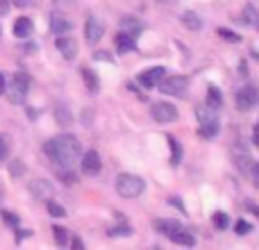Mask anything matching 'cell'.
<instances>
[{"instance_id":"21","label":"cell","mask_w":259,"mask_h":250,"mask_svg":"<svg viewBox=\"0 0 259 250\" xmlns=\"http://www.w3.org/2000/svg\"><path fill=\"white\" fill-rule=\"evenodd\" d=\"M168 239H170L173 243H178V246H187V248H193V246H196V237H193L189 230H180V232L170 234Z\"/></svg>"},{"instance_id":"14","label":"cell","mask_w":259,"mask_h":250,"mask_svg":"<svg viewBox=\"0 0 259 250\" xmlns=\"http://www.w3.org/2000/svg\"><path fill=\"white\" fill-rule=\"evenodd\" d=\"M100 155L96 150H87L84 155H82V173L87 175H96L100 173Z\"/></svg>"},{"instance_id":"7","label":"cell","mask_w":259,"mask_h":250,"mask_svg":"<svg viewBox=\"0 0 259 250\" xmlns=\"http://www.w3.org/2000/svg\"><path fill=\"white\" fill-rule=\"evenodd\" d=\"M150 116L155 118V123H173L178 121V107L170 103H164V100H159V103H152L150 105Z\"/></svg>"},{"instance_id":"19","label":"cell","mask_w":259,"mask_h":250,"mask_svg":"<svg viewBox=\"0 0 259 250\" xmlns=\"http://www.w3.org/2000/svg\"><path fill=\"white\" fill-rule=\"evenodd\" d=\"M114 46H116L118 53H132L134 48H137V41L132 39V36L127 34V32H118L116 36H114Z\"/></svg>"},{"instance_id":"17","label":"cell","mask_w":259,"mask_h":250,"mask_svg":"<svg viewBox=\"0 0 259 250\" xmlns=\"http://www.w3.org/2000/svg\"><path fill=\"white\" fill-rule=\"evenodd\" d=\"M32 32H34V23L30 18L27 16L16 18V23H14V36L16 39H27V36H32Z\"/></svg>"},{"instance_id":"29","label":"cell","mask_w":259,"mask_h":250,"mask_svg":"<svg viewBox=\"0 0 259 250\" xmlns=\"http://www.w3.org/2000/svg\"><path fill=\"white\" fill-rule=\"evenodd\" d=\"M23 173H25V164H23L21 159H12V161H9V175H12V178H21Z\"/></svg>"},{"instance_id":"37","label":"cell","mask_w":259,"mask_h":250,"mask_svg":"<svg viewBox=\"0 0 259 250\" xmlns=\"http://www.w3.org/2000/svg\"><path fill=\"white\" fill-rule=\"evenodd\" d=\"M71 246L75 248V250H82V248H84V241H82L80 237H75V239H73V243H71Z\"/></svg>"},{"instance_id":"32","label":"cell","mask_w":259,"mask_h":250,"mask_svg":"<svg viewBox=\"0 0 259 250\" xmlns=\"http://www.w3.org/2000/svg\"><path fill=\"white\" fill-rule=\"evenodd\" d=\"M130 234H132V228H130L127 223L116 225V228L109 230V237H130Z\"/></svg>"},{"instance_id":"28","label":"cell","mask_w":259,"mask_h":250,"mask_svg":"<svg viewBox=\"0 0 259 250\" xmlns=\"http://www.w3.org/2000/svg\"><path fill=\"white\" fill-rule=\"evenodd\" d=\"M9 150H12V139H9L7 134H0V161L7 159Z\"/></svg>"},{"instance_id":"15","label":"cell","mask_w":259,"mask_h":250,"mask_svg":"<svg viewBox=\"0 0 259 250\" xmlns=\"http://www.w3.org/2000/svg\"><path fill=\"white\" fill-rule=\"evenodd\" d=\"M207 107H209L211 112H216V114L223 109V94H221V89L216 85L207 87Z\"/></svg>"},{"instance_id":"27","label":"cell","mask_w":259,"mask_h":250,"mask_svg":"<svg viewBox=\"0 0 259 250\" xmlns=\"http://www.w3.org/2000/svg\"><path fill=\"white\" fill-rule=\"evenodd\" d=\"M46 207H48L50 216H55V219H62V216H66V210H64L62 205H57L53 198H48V200H46Z\"/></svg>"},{"instance_id":"36","label":"cell","mask_w":259,"mask_h":250,"mask_svg":"<svg viewBox=\"0 0 259 250\" xmlns=\"http://www.w3.org/2000/svg\"><path fill=\"white\" fill-rule=\"evenodd\" d=\"M7 12H9V0H0V16H5Z\"/></svg>"},{"instance_id":"20","label":"cell","mask_w":259,"mask_h":250,"mask_svg":"<svg viewBox=\"0 0 259 250\" xmlns=\"http://www.w3.org/2000/svg\"><path fill=\"white\" fill-rule=\"evenodd\" d=\"M55 121L59 125H64V128L73 125V114H71V109H68V105H64V103L55 105Z\"/></svg>"},{"instance_id":"38","label":"cell","mask_w":259,"mask_h":250,"mask_svg":"<svg viewBox=\"0 0 259 250\" xmlns=\"http://www.w3.org/2000/svg\"><path fill=\"white\" fill-rule=\"evenodd\" d=\"M252 175H255V184H257V187H259V164H252Z\"/></svg>"},{"instance_id":"43","label":"cell","mask_w":259,"mask_h":250,"mask_svg":"<svg viewBox=\"0 0 259 250\" xmlns=\"http://www.w3.org/2000/svg\"><path fill=\"white\" fill-rule=\"evenodd\" d=\"M5 87H7V82H5V75H3V73H0V94H3V91H5Z\"/></svg>"},{"instance_id":"31","label":"cell","mask_w":259,"mask_h":250,"mask_svg":"<svg viewBox=\"0 0 259 250\" xmlns=\"http://www.w3.org/2000/svg\"><path fill=\"white\" fill-rule=\"evenodd\" d=\"M214 225L219 230H228V225H230V216L225 214V212H216L214 214Z\"/></svg>"},{"instance_id":"16","label":"cell","mask_w":259,"mask_h":250,"mask_svg":"<svg viewBox=\"0 0 259 250\" xmlns=\"http://www.w3.org/2000/svg\"><path fill=\"white\" fill-rule=\"evenodd\" d=\"M73 30V23L68 21V18H64L62 14H53L50 16V32H55V34H68V32Z\"/></svg>"},{"instance_id":"30","label":"cell","mask_w":259,"mask_h":250,"mask_svg":"<svg viewBox=\"0 0 259 250\" xmlns=\"http://www.w3.org/2000/svg\"><path fill=\"white\" fill-rule=\"evenodd\" d=\"M234 230H237L239 237H246V234H250V232H252V223H248L246 219H239V221H237V225H234Z\"/></svg>"},{"instance_id":"9","label":"cell","mask_w":259,"mask_h":250,"mask_svg":"<svg viewBox=\"0 0 259 250\" xmlns=\"http://www.w3.org/2000/svg\"><path fill=\"white\" fill-rule=\"evenodd\" d=\"M164 75H166L164 66H152V68H148V71H143L141 75L137 77V82L143 87V89H155V87L164 80Z\"/></svg>"},{"instance_id":"8","label":"cell","mask_w":259,"mask_h":250,"mask_svg":"<svg viewBox=\"0 0 259 250\" xmlns=\"http://www.w3.org/2000/svg\"><path fill=\"white\" fill-rule=\"evenodd\" d=\"M232 159H234V166H237L241 173L252 169V157H250V152H248L246 143H241V141L232 143Z\"/></svg>"},{"instance_id":"23","label":"cell","mask_w":259,"mask_h":250,"mask_svg":"<svg viewBox=\"0 0 259 250\" xmlns=\"http://www.w3.org/2000/svg\"><path fill=\"white\" fill-rule=\"evenodd\" d=\"M182 23L184 27H189L191 32H200L202 30V18L196 12H184L182 14Z\"/></svg>"},{"instance_id":"41","label":"cell","mask_w":259,"mask_h":250,"mask_svg":"<svg viewBox=\"0 0 259 250\" xmlns=\"http://www.w3.org/2000/svg\"><path fill=\"white\" fill-rule=\"evenodd\" d=\"M252 141H255V146L259 148V123L255 125V134H252Z\"/></svg>"},{"instance_id":"13","label":"cell","mask_w":259,"mask_h":250,"mask_svg":"<svg viewBox=\"0 0 259 250\" xmlns=\"http://www.w3.org/2000/svg\"><path fill=\"white\" fill-rule=\"evenodd\" d=\"M152 228L157 232H161L164 237H170V234L180 232V230H187L180 221H173V219H157V221H152Z\"/></svg>"},{"instance_id":"45","label":"cell","mask_w":259,"mask_h":250,"mask_svg":"<svg viewBox=\"0 0 259 250\" xmlns=\"http://www.w3.org/2000/svg\"><path fill=\"white\" fill-rule=\"evenodd\" d=\"M159 3H168V0H159Z\"/></svg>"},{"instance_id":"3","label":"cell","mask_w":259,"mask_h":250,"mask_svg":"<svg viewBox=\"0 0 259 250\" xmlns=\"http://www.w3.org/2000/svg\"><path fill=\"white\" fill-rule=\"evenodd\" d=\"M30 87H32V80L27 73H14L12 80H9V87H5V91H7V98L14 105H23L25 96L30 94Z\"/></svg>"},{"instance_id":"44","label":"cell","mask_w":259,"mask_h":250,"mask_svg":"<svg viewBox=\"0 0 259 250\" xmlns=\"http://www.w3.org/2000/svg\"><path fill=\"white\" fill-rule=\"evenodd\" d=\"M239 73H241V75H246V73H248V66H246V62H241V71H239Z\"/></svg>"},{"instance_id":"11","label":"cell","mask_w":259,"mask_h":250,"mask_svg":"<svg viewBox=\"0 0 259 250\" xmlns=\"http://www.w3.org/2000/svg\"><path fill=\"white\" fill-rule=\"evenodd\" d=\"M103 34H105V25L100 23V18H96V16L87 18V25H84L87 41H89V44H98V41L103 39Z\"/></svg>"},{"instance_id":"42","label":"cell","mask_w":259,"mask_h":250,"mask_svg":"<svg viewBox=\"0 0 259 250\" xmlns=\"http://www.w3.org/2000/svg\"><path fill=\"white\" fill-rule=\"evenodd\" d=\"M34 50H36V46H34V44H27V46H25V48H23V53L32 55V53H34Z\"/></svg>"},{"instance_id":"26","label":"cell","mask_w":259,"mask_h":250,"mask_svg":"<svg viewBox=\"0 0 259 250\" xmlns=\"http://www.w3.org/2000/svg\"><path fill=\"white\" fill-rule=\"evenodd\" d=\"M241 14H243V16H241V23H246V25H252V23L259 21V14H257L255 5H246Z\"/></svg>"},{"instance_id":"12","label":"cell","mask_w":259,"mask_h":250,"mask_svg":"<svg viewBox=\"0 0 259 250\" xmlns=\"http://www.w3.org/2000/svg\"><path fill=\"white\" fill-rule=\"evenodd\" d=\"M57 50L62 53V57L64 59H75L77 57V41L73 39V36H68V34H59L57 36Z\"/></svg>"},{"instance_id":"33","label":"cell","mask_w":259,"mask_h":250,"mask_svg":"<svg viewBox=\"0 0 259 250\" xmlns=\"http://www.w3.org/2000/svg\"><path fill=\"white\" fill-rule=\"evenodd\" d=\"M59 180H62L64 184H75L77 182L75 173H73L71 169H59Z\"/></svg>"},{"instance_id":"22","label":"cell","mask_w":259,"mask_h":250,"mask_svg":"<svg viewBox=\"0 0 259 250\" xmlns=\"http://www.w3.org/2000/svg\"><path fill=\"white\" fill-rule=\"evenodd\" d=\"M82 77H84V82H87V89H89V94H98V91H100V80H98V75H96V73L91 71L89 66L82 68Z\"/></svg>"},{"instance_id":"25","label":"cell","mask_w":259,"mask_h":250,"mask_svg":"<svg viewBox=\"0 0 259 250\" xmlns=\"http://www.w3.org/2000/svg\"><path fill=\"white\" fill-rule=\"evenodd\" d=\"M53 237H55V243H57L59 248L68 246V230L59 228V225H53Z\"/></svg>"},{"instance_id":"1","label":"cell","mask_w":259,"mask_h":250,"mask_svg":"<svg viewBox=\"0 0 259 250\" xmlns=\"http://www.w3.org/2000/svg\"><path fill=\"white\" fill-rule=\"evenodd\" d=\"M44 152L57 169H73L82 155V146L73 134H57L44 143Z\"/></svg>"},{"instance_id":"34","label":"cell","mask_w":259,"mask_h":250,"mask_svg":"<svg viewBox=\"0 0 259 250\" xmlns=\"http://www.w3.org/2000/svg\"><path fill=\"white\" fill-rule=\"evenodd\" d=\"M216 32H219V36H221V39H225V41H232V44H239V41H241V36H239V34H232V32L225 30V27H219Z\"/></svg>"},{"instance_id":"4","label":"cell","mask_w":259,"mask_h":250,"mask_svg":"<svg viewBox=\"0 0 259 250\" xmlns=\"http://www.w3.org/2000/svg\"><path fill=\"white\" fill-rule=\"evenodd\" d=\"M196 116H198V123H200V128H198L200 137L214 139L216 134H219L221 125H219V118H216V112H211V109L205 105V107H198L196 109Z\"/></svg>"},{"instance_id":"6","label":"cell","mask_w":259,"mask_h":250,"mask_svg":"<svg viewBox=\"0 0 259 250\" xmlns=\"http://www.w3.org/2000/svg\"><path fill=\"white\" fill-rule=\"evenodd\" d=\"M159 91L161 94H166V96H184L187 94V87H189V77H184V75H173V77H166L164 75V80L159 82Z\"/></svg>"},{"instance_id":"39","label":"cell","mask_w":259,"mask_h":250,"mask_svg":"<svg viewBox=\"0 0 259 250\" xmlns=\"http://www.w3.org/2000/svg\"><path fill=\"white\" fill-rule=\"evenodd\" d=\"M9 3H14L16 7H27V5H30V0H9Z\"/></svg>"},{"instance_id":"18","label":"cell","mask_w":259,"mask_h":250,"mask_svg":"<svg viewBox=\"0 0 259 250\" xmlns=\"http://www.w3.org/2000/svg\"><path fill=\"white\" fill-rule=\"evenodd\" d=\"M121 25H123V32H127L132 39H139V36H141V32H143V23L139 21L137 16H125L121 21Z\"/></svg>"},{"instance_id":"5","label":"cell","mask_w":259,"mask_h":250,"mask_svg":"<svg viewBox=\"0 0 259 250\" xmlns=\"http://www.w3.org/2000/svg\"><path fill=\"white\" fill-rule=\"evenodd\" d=\"M237 109L239 112H250L259 105V89L255 85H246L237 91Z\"/></svg>"},{"instance_id":"35","label":"cell","mask_w":259,"mask_h":250,"mask_svg":"<svg viewBox=\"0 0 259 250\" xmlns=\"http://www.w3.org/2000/svg\"><path fill=\"white\" fill-rule=\"evenodd\" d=\"M3 219L7 225H18V216L14 212H3Z\"/></svg>"},{"instance_id":"24","label":"cell","mask_w":259,"mask_h":250,"mask_svg":"<svg viewBox=\"0 0 259 250\" xmlns=\"http://www.w3.org/2000/svg\"><path fill=\"white\" fill-rule=\"evenodd\" d=\"M168 146H170V164L180 166V161H182V146H180V141L175 137H168Z\"/></svg>"},{"instance_id":"40","label":"cell","mask_w":259,"mask_h":250,"mask_svg":"<svg viewBox=\"0 0 259 250\" xmlns=\"http://www.w3.org/2000/svg\"><path fill=\"white\" fill-rule=\"evenodd\" d=\"M94 59H105V62H112V57H109V55H105V53H96Z\"/></svg>"},{"instance_id":"2","label":"cell","mask_w":259,"mask_h":250,"mask_svg":"<svg viewBox=\"0 0 259 250\" xmlns=\"http://www.w3.org/2000/svg\"><path fill=\"white\" fill-rule=\"evenodd\" d=\"M116 191L123 198H139L146 191V180L134 173H121L116 178Z\"/></svg>"},{"instance_id":"10","label":"cell","mask_w":259,"mask_h":250,"mask_svg":"<svg viewBox=\"0 0 259 250\" xmlns=\"http://www.w3.org/2000/svg\"><path fill=\"white\" fill-rule=\"evenodd\" d=\"M27 189H30V193L34 198H39V200H48V198L55 196V187L48 182V180H44V178L32 180V182L27 184Z\"/></svg>"}]
</instances>
